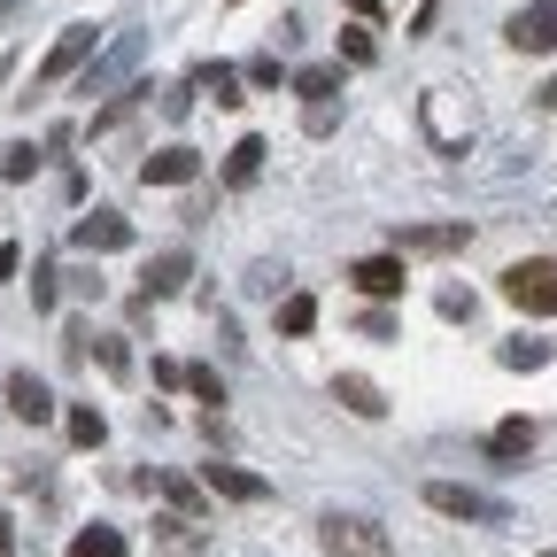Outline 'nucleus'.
Returning a JSON list of instances; mask_svg holds the SVG:
<instances>
[{
    "instance_id": "1",
    "label": "nucleus",
    "mask_w": 557,
    "mask_h": 557,
    "mask_svg": "<svg viewBox=\"0 0 557 557\" xmlns=\"http://www.w3.org/2000/svg\"><path fill=\"white\" fill-rule=\"evenodd\" d=\"M496 287H504L511 310H527V318H557V256H527V263H511Z\"/></svg>"
},
{
    "instance_id": "2",
    "label": "nucleus",
    "mask_w": 557,
    "mask_h": 557,
    "mask_svg": "<svg viewBox=\"0 0 557 557\" xmlns=\"http://www.w3.org/2000/svg\"><path fill=\"white\" fill-rule=\"evenodd\" d=\"M318 542H325V557H395L387 527L364 519V511H325L318 519Z\"/></svg>"
},
{
    "instance_id": "3",
    "label": "nucleus",
    "mask_w": 557,
    "mask_h": 557,
    "mask_svg": "<svg viewBox=\"0 0 557 557\" xmlns=\"http://www.w3.org/2000/svg\"><path fill=\"white\" fill-rule=\"evenodd\" d=\"M426 504L442 519H465V527H504L511 504L504 496H487V487H465V480H426Z\"/></svg>"
},
{
    "instance_id": "4",
    "label": "nucleus",
    "mask_w": 557,
    "mask_h": 557,
    "mask_svg": "<svg viewBox=\"0 0 557 557\" xmlns=\"http://www.w3.org/2000/svg\"><path fill=\"white\" fill-rule=\"evenodd\" d=\"M94 54H101V32H94V24H70V32L47 47V62L32 70V94H47V86H62V78H78Z\"/></svg>"
},
{
    "instance_id": "5",
    "label": "nucleus",
    "mask_w": 557,
    "mask_h": 557,
    "mask_svg": "<svg viewBox=\"0 0 557 557\" xmlns=\"http://www.w3.org/2000/svg\"><path fill=\"white\" fill-rule=\"evenodd\" d=\"M139 47H148L139 32H116V47H109V54H94V62L78 70V94H116V86H124V70L139 62Z\"/></svg>"
},
{
    "instance_id": "6",
    "label": "nucleus",
    "mask_w": 557,
    "mask_h": 557,
    "mask_svg": "<svg viewBox=\"0 0 557 557\" xmlns=\"http://www.w3.org/2000/svg\"><path fill=\"white\" fill-rule=\"evenodd\" d=\"M403 256L387 248V256H357V263H348V287H357V295H372V302H395L403 295Z\"/></svg>"
},
{
    "instance_id": "7",
    "label": "nucleus",
    "mask_w": 557,
    "mask_h": 557,
    "mask_svg": "<svg viewBox=\"0 0 557 557\" xmlns=\"http://www.w3.org/2000/svg\"><path fill=\"white\" fill-rule=\"evenodd\" d=\"M504 39H511L519 54H557V0H534V9H519V16L504 24Z\"/></svg>"
},
{
    "instance_id": "8",
    "label": "nucleus",
    "mask_w": 557,
    "mask_h": 557,
    "mask_svg": "<svg viewBox=\"0 0 557 557\" xmlns=\"http://www.w3.org/2000/svg\"><path fill=\"white\" fill-rule=\"evenodd\" d=\"M70 248L86 256H109V248H132V218H116V209H86L78 225H70Z\"/></svg>"
},
{
    "instance_id": "9",
    "label": "nucleus",
    "mask_w": 557,
    "mask_h": 557,
    "mask_svg": "<svg viewBox=\"0 0 557 557\" xmlns=\"http://www.w3.org/2000/svg\"><path fill=\"white\" fill-rule=\"evenodd\" d=\"M201 487H209V496H233V504H263V496H271V480H263V472L225 465V457H209V465H201Z\"/></svg>"
},
{
    "instance_id": "10",
    "label": "nucleus",
    "mask_w": 557,
    "mask_h": 557,
    "mask_svg": "<svg viewBox=\"0 0 557 557\" xmlns=\"http://www.w3.org/2000/svg\"><path fill=\"white\" fill-rule=\"evenodd\" d=\"M387 240H395V256H457L472 240V225H395Z\"/></svg>"
},
{
    "instance_id": "11",
    "label": "nucleus",
    "mask_w": 557,
    "mask_h": 557,
    "mask_svg": "<svg viewBox=\"0 0 557 557\" xmlns=\"http://www.w3.org/2000/svg\"><path fill=\"white\" fill-rule=\"evenodd\" d=\"M194 278V256L186 248H163V256H148V271H139V302H171L178 287Z\"/></svg>"
},
{
    "instance_id": "12",
    "label": "nucleus",
    "mask_w": 557,
    "mask_h": 557,
    "mask_svg": "<svg viewBox=\"0 0 557 557\" xmlns=\"http://www.w3.org/2000/svg\"><path fill=\"white\" fill-rule=\"evenodd\" d=\"M139 178H148V186H194L201 178V156L178 139V148H156L148 163H139Z\"/></svg>"
},
{
    "instance_id": "13",
    "label": "nucleus",
    "mask_w": 557,
    "mask_h": 557,
    "mask_svg": "<svg viewBox=\"0 0 557 557\" xmlns=\"http://www.w3.org/2000/svg\"><path fill=\"white\" fill-rule=\"evenodd\" d=\"M9 410L24 418V426H47V418H54V395H47V380H39V372H9Z\"/></svg>"
},
{
    "instance_id": "14",
    "label": "nucleus",
    "mask_w": 557,
    "mask_h": 557,
    "mask_svg": "<svg viewBox=\"0 0 557 557\" xmlns=\"http://www.w3.org/2000/svg\"><path fill=\"white\" fill-rule=\"evenodd\" d=\"M534 442H542L534 418H504V426L487 434V457H496V465H519V457H534Z\"/></svg>"
},
{
    "instance_id": "15",
    "label": "nucleus",
    "mask_w": 557,
    "mask_h": 557,
    "mask_svg": "<svg viewBox=\"0 0 557 557\" xmlns=\"http://www.w3.org/2000/svg\"><path fill=\"white\" fill-rule=\"evenodd\" d=\"M333 403H341L348 418H387V395H380L364 372H341V380H333Z\"/></svg>"
},
{
    "instance_id": "16",
    "label": "nucleus",
    "mask_w": 557,
    "mask_h": 557,
    "mask_svg": "<svg viewBox=\"0 0 557 557\" xmlns=\"http://www.w3.org/2000/svg\"><path fill=\"white\" fill-rule=\"evenodd\" d=\"M496 357H504V372H542V364L557 357V341H549V333H511Z\"/></svg>"
},
{
    "instance_id": "17",
    "label": "nucleus",
    "mask_w": 557,
    "mask_h": 557,
    "mask_svg": "<svg viewBox=\"0 0 557 557\" xmlns=\"http://www.w3.org/2000/svg\"><path fill=\"white\" fill-rule=\"evenodd\" d=\"M186 86H194V94H218V109H240V101H248V94H240V70H233V62H201Z\"/></svg>"
},
{
    "instance_id": "18",
    "label": "nucleus",
    "mask_w": 557,
    "mask_h": 557,
    "mask_svg": "<svg viewBox=\"0 0 557 557\" xmlns=\"http://www.w3.org/2000/svg\"><path fill=\"white\" fill-rule=\"evenodd\" d=\"M287 86H295V94H302L310 109H318V101H341V62H302Z\"/></svg>"
},
{
    "instance_id": "19",
    "label": "nucleus",
    "mask_w": 557,
    "mask_h": 557,
    "mask_svg": "<svg viewBox=\"0 0 557 557\" xmlns=\"http://www.w3.org/2000/svg\"><path fill=\"white\" fill-rule=\"evenodd\" d=\"M62 426H70V442H78V449H101V442H109V418H101L94 403H70Z\"/></svg>"
},
{
    "instance_id": "20",
    "label": "nucleus",
    "mask_w": 557,
    "mask_h": 557,
    "mask_svg": "<svg viewBox=\"0 0 557 557\" xmlns=\"http://www.w3.org/2000/svg\"><path fill=\"white\" fill-rule=\"evenodd\" d=\"M263 156H271V148H263V139L248 132V139H240V148L225 156V186H256V178H263Z\"/></svg>"
},
{
    "instance_id": "21",
    "label": "nucleus",
    "mask_w": 557,
    "mask_h": 557,
    "mask_svg": "<svg viewBox=\"0 0 557 557\" xmlns=\"http://www.w3.org/2000/svg\"><path fill=\"white\" fill-rule=\"evenodd\" d=\"M70 557H124V534L116 527H86L78 542H70Z\"/></svg>"
},
{
    "instance_id": "22",
    "label": "nucleus",
    "mask_w": 557,
    "mask_h": 557,
    "mask_svg": "<svg viewBox=\"0 0 557 557\" xmlns=\"http://www.w3.org/2000/svg\"><path fill=\"white\" fill-rule=\"evenodd\" d=\"M39 163H47V156L32 148V139H9V148H0V178H32Z\"/></svg>"
},
{
    "instance_id": "23",
    "label": "nucleus",
    "mask_w": 557,
    "mask_h": 557,
    "mask_svg": "<svg viewBox=\"0 0 557 557\" xmlns=\"http://www.w3.org/2000/svg\"><path fill=\"white\" fill-rule=\"evenodd\" d=\"M86 357H101V372H116V380L132 372V348H124L116 333H94V341H86Z\"/></svg>"
},
{
    "instance_id": "24",
    "label": "nucleus",
    "mask_w": 557,
    "mask_h": 557,
    "mask_svg": "<svg viewBox=\"0 0 557 557\" xmlns=\"http://www.w3.org/2000/svg\"><path fill=\"white\" fill-rule=\"evenodd\" d=\"M318 325V302L310 295H287V302H278V333H310Z\"/></svg>"
},
{
    "instance_id": "25",
    "label": "nucleus",
    "mask_w": 557,
    "mask_h": 557,
    "mask_svg": "<svg viewBox=\"0 0 557 557\" xmlns=\"http://www.w3.org/2000/svg\"><path fill=\"white\" fill-rule=\"evenodd\" d=\"M156 487H163V496H171V504H178L186 519L201 511V487H194V480H178V472H156Z\"/></svg>"
},
{
    "instance_id": "26",
    "label": "nucleus",
    "mask_w": 557,
    "mask_h": 557,
    "mask_svg": "<svg viewBox=\"0 0 557 557\" xmlns=\"http://www.w3.org/2000/svg\"><path fill=\"white\" fill-rule=\"evenodd\" d=\"M24 287H32V310H54V302H62V287H54V263H39V271L24 278Z\"/></svg>"
},
{
    "instance_id": "27",
    "label": "nucleus",
    "mask_w": 557,
    "mask_h": 557,
    "mask_svg": "<svg viewBox=\"0 0 557 557\" xmlns=\"http://www.w3.org/2000/svg\"><path fill=\"white\" fill-rule=\"evenodd\" d=\"M186 387H194L201 403H225V380H218V372H209V364H186Z\"/></svg>"
},
{
    "instance_id": "28",
    "label": "nucleus",
    "mask_w": 557,
    "mask_h": 557,
    "mask_svg": "<svg viewBox=\"0 0 557 557\" xmlns=\"http://www.w3.org/2000/svg\"><path fill=\"white\" fill-rule=\"evenodd\" d=\"M341 54H348V62H372L380 47H372V32H364V24H348V32H341Z\"/></svg>"
},
{
    "instance_id": "29",
    "label": "nucleus",
    "mask_w": 557,
    "mask_h": 557,
    "mask_svg": "<svg viewBox=\"0 0 557 557\" xmlns=\"http://www.w3.org/2000/svg\"><path fill=\"white\" fill-rule=\"evenodd\" d=\"M357 325H364V341H395V318H387V310H364Z\"/></svg>"
},
{
    "instance_id": "30",
    "label": "nucleus",
    "mask_w": 557,
    "mask_h": 557,
    "mask_svg": "<svg viewBox=\"0 0 557 557\" xmlns=\"http://www.w3.org/2000/svg\"><path fill=\"white\" fill-rule=\"evenodd\" d=\"M248 78H256V86H278L287 70H278V54H256V62H248Z\"/></svg>"
},
{
    "instance_id": "31",
    "label": "nucleus",
    "mask_w": 557,
    "mask_h": 557,
    "mask_svg": "<svg viewBox=\"0 0 557 557\" xmlns=\"http://www.w3.org/2000/svg\"><path fill=\"white\" fill-rule=\"evenodd\" d=\"M0 557H16V519L0 511Z\"/></svg>"
},
{
    "instance_id": "32",
    "label": "nucleus",
    "mask_w": 557,
    "mask_h": 557,
    "mask_svg": "<svg viewBox=\"0 0 557 557\" xmlns=\"http://www.w3.org/2000/svg\"><path fill=\"white\" fill-rule=\"evenodd\" d=\"M348 9H357V16H380V0H348Z\"/></svg>"
},
{
    "instance_id": "33",
    "label": "nucleus",
    "mask_w": 557,
    "mask_h": 557,
    "mask_svg": "<svg viewBox=\"0 0 557 557\" xmlns=\"http://www.w3.org/2000/svg\"><path fill=\"white\" fill-rule=\"evenodd\" d=\"M542 101H549V109H557V86H542Z\"/></svg>"
},
{
    "instance_id": "34",
    "label": "nucleus",
    "mask_w": 557,
    "mask_h": 557,
    "mask_svg": "<svg viewBox=\"0 0 557 557\" xmlns=\"http://www.w3.org/2000/svg\"><path fill=\"white\" fill-rule=\"evenodd\" d=\"M9 9H24V0H0V16H9Z\"/></svg>"
},
{
    "instance_id": "35",
    "label": "nucleus",
    "mask_w": 557,
    "mask_h": 557,
    "mask_svg": "<svg viewBox=\"0 0 557 557\" xmlns=\"http://www.w3.org/2000/svg\"><path fill=\"white\" fill-rule=\"evenodd\" d=\"M542 557H557V549H542Z\"/></svg>"
},
{
    "instance_id": "36",
    "label": "nucleus",
    "mask_w": 557,
    "mask_h": 557,
    "mask_svg": "<svg viewBox=\"0 0 557 557\" xmlns=\"http://www.w3.org/2000/svg\"><path fill=\"white\" fill-rule=\"evenodd\" d=\"M233 9H240V0H233Z\"/></svg>"
}]
</instances>
